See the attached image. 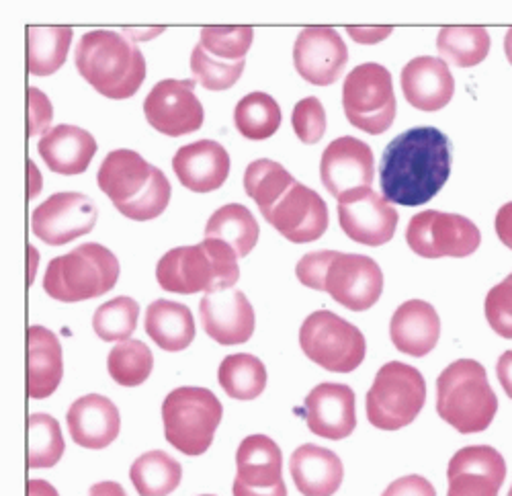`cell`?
Returning <instances> with one entry per match:
<instances>
[{"label":"cell","instance_id":"30","mask_svg":"<svg viewBox=\"0 0 512 496\" xmlns=\"http://www.w3.org/2000/svg\"><path fill=\"white\" fill-rule=\"evenodd\" d=\"M250 488H273L283 482V453L267 435L246 437L236 451V478Z\"/></svg>","mask_w":512,"mask_h":496},{"label":"cell","instance_id":"17","mask_svg":"<svg viewBox=\"0 0 512 496\" xmlns=\"http://www.w3.org/2000/svg\"><path fill=\"white\" fill-rule=\"evenodd\" d=\"M263 218L295 244L314 242L328 230V208L324 199L300 181H295Z\"/></svg>","mask_w":512,"mask_h":496},{"label":"cell","instance_id":"52","mask_svg":"<svg viewBox=\"0 0 512 496\" xmlns=\"http://www.w3.org/2000/svg\"><path fill=\"white\" fill-rule=\"evenodd\" d=\"M504 54L512 66V29L506 33V39H504Z\"/></svg>","mask_w":512,"mask_h":496},{"label":"cell","instance_id":"1","mask_svg":"<svg viewBox=\"0 0 512 496\" xmlns=\"http://www.w3.org/2000/svg\"><path fill=\"white\" fill-rule=\"evenodd\" d=\"M451 140L437 128H414L394 138L381 156V193L390 203L424 205L451 175Z\"/></svg>","mask_w":512,"mask_h":496},{"label":"cell","instance_id":"34","mask_svg":"<svg viewBox=\"0 0 512 496\" xmlns=\"http://www.w3.org/2000/svg\"><path fill=\"white\" fill-rule=\"evenodd\" d=\"M181 478V464L160 449L144 453L130 470V480L140 496H168L179 488Z\"/></svg>","mask_w":512,"mask_h":496},{"label":"cell","instance_id":"18","mask_svg":"<svg viewBox=\"0 0 512 496\" xmlns=\"http://www.w3.org/2000/svg\"><path fill=\"white\" fill-rule=\"evenodd\" d=\"M349 50L332 27H306L295 39L293 64L304 80L316 87H330L343 76Z\"/></svg>","mask_w":512,"mask_h":496},{"label":"cell","instance_id":"22","mask_svg":"<svg viewBox=\"0 0 512 496\" xmlns=\"http://www.w3.org/2000/svg\"><path fill=\"white\" fill-rule=\"evenodd\" d=\"M199 312L205 333L224 347L242 345L254 333V310L240 289L205 294Z\"/></svg>","mask_w":512,"mask_h":496},{"label":"cell","instance_id":"44","mask_svg":"<svg viewBox=\"0 0 512 496\" xmlns=\"http://www.w3.org/2000/svg\"><path fill=\"white\" fill-rule=\"evenodd\" d=\"M54 119V107L44 91L27 89V138L44 134Z\"/></svg>","mask_w":512,"mask_h":496},{"label":"cell","instance_id":"4","mask_svg":"<svg viewBox=\"0 0 512 496\" xmlns=\"http://www.w3.org/2000/svg\"><path fill=\"white\" fill-rule=\"evenodd\" d=\"M156 279L173 294L226 292L240 279L238 257L230 244L205 238L201 244L168 251L156 265Z\"/></svg>","mask_w":512,"mask_h":496},{"label":"cell","instance_id":"35","mask_svg":"<svg viewBox=\"0 0 512 496\" xmlns=\"http://www.w3.org/2000/svg\"><path fill=\"white\" fill-rule=\"evenodd\" d=\"M218 382L230 398L254 400L267 388V367L248 353L228 355L218 369Z\"/></svg>","mask_w":512,"mask_h":496},{"label":"cell","instance_id":"8","mask_svg":"<svg viewBox=\"0 0 512 496\" xmlns=\"http://www.w3.org/2000/svg\"><path fill=\"white\" fill-rule=\"evenodd\" d=\"M426 402V384L420 371L402 361L381 365L367 392V419L381 431H398L414 423Z\"/></svg>","mask_w":512,"mask_h":496},{"label":"cell","instance_id":"48","mask_svg":"<svg viewBox=\"0 0 512 496\" xmlns=\"http://www.w3.org/2000/svg\"><path fill=\"white\" fill-rule=\"evenodd\" d=\"M232 492H234V496H287V486H285V482H281L273 488H250V486L234 480Z\"/></svg>","mask_w":512,"mask_h":496},{"label":"cell","instance_id":"29","mask_svg":"<svg viewBox=\"0 0 512 496\" xmlns=\"http://www.w3.org/2000/svg\"><path fill=\"white\" fill-rule=\"evenodd\" d=\"M37 150L54 173L80 175L95 158L97 140L87 130L62 123L41 136Z\"/></svg>","mask_w":512,"mask_h":496},{"label":"cell","instance_id":"24","mask_svg":"<svg viewBox=\"0 0 512 496\" xmlns=\"http://www.w3.org/2000/svg\"><path fill=\"white\" fill-rule=\"evenodd\" d=\"M173 169L189 191L209 193L220 189L230 175V154L213 140L193 142L179 148L173 158Z\"/></svg>","mask_w":512,"mask_h":496},{"label":"cell","instance_id":"5","mask_svg":"<svg viewBox=\"0 0 512 496\" xmlns=\"http://www.w3.org/2000/svg\"><path fill=\"white\" fill-rule=\"evenodd\" d=\"M437 412L463 435L486 431L498 412V398L484 365L474 359L447 365L437 380Z\"/></svg>","mask_w":512,"mask_h":496},{"label":"cell","instance_id":"12","mask_svg":"<svg viewBox=\"0 0 512 496\" xmlns=\"http://www.w3.org/2000/svg\"><path fill=\"white\" fill-rule=\"evenodd\" d=\"M406 242L418 257L424 259H463L478 251L482 232L469 218L426 210L410 220Z\"/></svg>","mask_w":512,"mask_h":496},{"label":"cell","instance_id":"27","mask_svg":"<svg viewBox=\"0 0 512 496\" xmlns=\"http://www.w3.org/2000/svg\"><path fill=\"white\" fill-rule=\"evenodd\" d=\"M64 376L62 345L52 330L29 326L27 330V394L33 400L50 398Z\"/></svg>","mask_w":512,"mask_h":496},{"label":"cell","instance_id":"25","mask_svg":"<svg viewBox=\"0 0 512 496\" xmlns=\"http://www.w3.org/2000/svg\"><path fill=\"white\" fill-rule=\"evenodd\" d=\"M66 421L72 441L87 449L109 447L121 431L117 406L101 394H87L78 398L70 406Z\"/></svg>","mask_w":512,"mask_h":496},{"label":"cell","instance_id":"45","mask_svg":"<svg viewBox=\"0 0 512 496\" xmlns=\"http://www.w3.org/2000/svg\"><path fill=\"white\" fill-rule=\"evenodd\" d=\"M381 496H437V492L429 480L412 474L394 480Z\"/></svg>","mask_w":512,"mask_h":496},{"label":"cell","instance_id":"15","mask_svg":"<svg viewBox=\"0 0 512 496\" xmlns=\"http://www.w3.org/2000/svg\"><path fill=\"white\" fill-rule=\"evenodd\" d=\"M99 212L91 197L82 193H56L37 205L31 216L33 234L52 246L68 244L89 234Z\"/></svg>","mask_w":512,"mask_h":496},{"label":"cell","instance_id":"11","mask_svg":"<svg viewBox=\"0 0 512 496\" xmlns=\"http://www.w3.org/2000/svg\"><path fill=\"white\" fill-rule=\"evenodd\" d=\"M300 347L308 359L334 374L355 371L367 353L361 330L328 310H318L304 320Z\"/></svg>","mask_w":512,"mask_h":496},{"label":"cell","instance_id":"36","mask_svg":"<svg viewBox=\"0 0 512 496\" xmlns=\"http://www.w3.org/2000/svg\"><path fill=\"white\" fill-rule=\"evenodd\" d=\"M234 126L248 140H267L281 126V107L267 93H250L234 109Z\"/></svg>","mask_w":512,"mask_h":496},{"label":"cell","instance_id":"2","mask_svg":"<svg viewBox=\"0 0 512 496\" xmlns=\"http://www.w3.org/2000/svg\"><path fill=\"white\" fill-rule=\"evenodd\" d=\"M76 68L107 99L134 97L146 78V60L134 41L117 31H89L76 46Z\"/></svg>","mask_w":512,"mask_h":496},{"label":"cell","instance_id":"9","mask_svg":"<svg viewBox=\"0 0 512 496\" xmlns=\"http://www.w3.org/2000/svg\"><path fill=\"white\" fill-rule=\"evenodd\" d=\"M254 31L246 25L205 27L191 54L195 80L207 91H226L240 80Z\"/></svg>","mask_w":512,"mask_h":496},{"label":"cell","instance_id":"43","mask_svg":"<svg viewBox=\"0 0 512 496\" xmlns=\"http://www.w3.org/2000/svg\"><path fill=\"white\" fill-rule=\"evenodd\" d=\"M484 310L494 333L512 339V273L490 289Z\"/></svg>","mask_w":512,"mask_h":496},{"label":"cell","instance_id":"37","mask_svg":"<svg viewBox=\"0 0 512 496\" xmlns=\"http://www.w3.org/2000/svg\"><path fill=\"white\" fill-rule=\"evenodd\" d=\"M437 50L443 60L459 68H474L490 52V35L484 27H443L437 37Z\"/></svg>","mask_w":512,"mask_h":496},{"label":"cell","instance_id":"21","mask_svg":"<svg viewBox=\"0 0 512 496\" xmlns=\"http://www.w3.org/2000/svg\"><path fill=\"white\" fill-rule=\"evenodd\" d=\"M308 429L324 439H347L357 427L355 392L347 384L324 382L316 386L304 404Z\"/></svg>","mask_w":512,"mask_h":496},{"label":"cell","instance_id":"19","mask_svg":"<svg viewBox=\"0 0 512 496\" xmlns=\"http://www.w3.org/2000/svg\"><path fill=\"white\" fill-rule=\"evenodd\" d=\"M338 222L351 240L381 246L394 238L400 216L386 197L369 187L338 201Z\"/></svg>","mask_w":512,"mask_h":496},{"label":"cell","instance_id":"47","mask_svg":"<svg viewBox=\"0 0 512 496\" xmlns=\"http://www.w3.org/2000/svg\"><path fill=\"white\" fill-rule=\"evenodd\" d=\"M392 33V27H349V35L357 44H379Z\"/></svg>","mask_w":512,"mask_h":496},{"label":"cell","instance_id":"20","mask_svg":"<svg viewBox=\"0 0 512 496\" xmlns=\"http://www.w3.org/2000/svg\"><path fill=\"white\" fill-rule=\"evenodd\" d=\"M447 480V496H498L506 480V462L490 445H469L451 458Z\"/></svg>","mask_w":512,"mask_h":496},{"label":"cell","instance_id":"53","mask_svg":"<svg viewBox=\"0 0 512 496\" xmlns=\"http://www.w3.org/2000/svg\"><path fill=\"white\" fill-rule=\"evenodd\" d=\"M508 496H512V486H510V490H508Z\"/></svg>","mask_w":512,"mask_h":496},{"label":"cell","instance_id":"7","mask_svg":"<svg viewBox=\"0 0 512 496\" xmlns=\"http://www.w3.org/2000/svg\"><path fill=\"white\" fill-rule=\"evenodd\" d=\"M222 415L224 406L211 390L195 386L177 388L162 402L164 437L185 456H201L209 449Z\"/></svg>","mask_w":512,"mask_h":496},{"label":"cell","instance_id":"31","mask_svg":"<svg viewBox=\"0 0 512 496\" xmlns=\"http://www.w3.org/2000/svg\"><path fill=\"white\" fill-rule=\"evenodd\" d=\"M146 333L164 351H185L195 339V320L187 306L156 300L146 310Z\"/></svg>","mask_w":512,"mask_h":496},{"label":"cell","instance_id":"38","mask_svg":"<svg viewBox=\"0 0 512 496\" xmlns=\"http://www.w3.org/2000/svg\"><path fill=\"white\" fill-rule=\"evenodd\" d=\"M293 183L295 179L283 169V164L269 158L250 162L244 173L246 195L256 201L261 214L269 212Z\"/></svg>","mask_w":512,"mask_h":496},{"label":"cell","instance_id":"3","mask_svg":"<svg viewBox=\"0 0 512 496\" xmlns=\"http://www.w3.org/2000/svg\"><path fill=\"white\" fill-rule=\"evenodd\" d=\"M97 183L119 214L136 222L158 218L173 195L164 173L134 150L109 152L99 167Z\"/></svg>","mask_w":512,"mask_h":496},{"label":"cell","instance_id":"28","mask_svg":"<svg viewBox=\"0 0 512 496\" xmlns=\"http://www.w3.org/2000/svg\"><path fill=\"white\" fill-rule=\"evenodd\" d=\"M291 478L304 496H332L343 484L345 468L334 451L306 443L289 460Z\"/></svg>","mask_w":512,"mask_h":496},{"label":"cell","instance_id":"40","mask_svg":"<svg viewBox=\"0 0 512 496\" xmlns=\"http://www.w3.org/2000/svg\"><path fill=\"white\" fill-rule=\"evenodd\" d=\"M154 367L152 351L142 341H123L117 343L107 359L109 376L119 384L134 388L144 384Z\"/></svg>","mask_w":512,"mask_h":496},{"label":"cell","instance_id":"33","mask_svg":"<svg viewBox=\"0 0 512 496\" xmlns=\"http://www.w3.org/2000/svg\"><path fill=\"white\" fill-rule=\"evenodd\" d=\"M70 27H27V70L33 76L58 72L70 52Z\"/></svg>","mask_w":512,"mask_h":496},{"label":"cell","instance_id":"42","mask_svg":"<svg viewBox=\"0 0 512 496\" xmlns=\"http://www.w3.org/2000/svg\"><path fill=\"white\" fill-rule=\"evenodd\" d=\"M293 130L300 142L312 146L318 144L326 134V111L320 99L308 97L293 107L291 115Z\"/></svg>","mask_w":512,"mask_h":496},{"label":"cell","instance_id":"16","mask_svg":"<svg viewBox=\"0 0 512 496\" xmlns=\"http://www.w3.org/2000/svg\"><path fill=\"white\" fill-rule=\"evenodd\" d=\"M320 177L328 193L338 201L369 189L375 177L371 148L353 136L330 142L320 160Z\"/></svg>","mask_w":512,"mask_h":496},{"label":"cell","instance_id":"39","mask_svg":"<svg viewBox=\"0 0 512 496\" xmlns=\"http://www.w3.org/2000/svg\"><path fill=\"white\" fill-rule=\"evenodd\" d=\"M64 456V437L60 423L44 415V412H35L27 419V466L35 468H52Z\"/></svg>","mask_w":512,"mask_h":496},{"label":"cell","instance_id":"23","mask_svg":"<svg viewBox=\"0 0 512 496\" xmlns=\"http://www.w3.org/2000/svg\"><path fill=\"white\" fill-rule=\"evenodd\" d=\"M406 101L420 111L447 107L455 93L453 74L443 58L418 56L410 60L400 76Z\"/></svg>","mask_w":512,"mask_h":496},{"label":"cell","instance_id":"10","mask_svg":"<svg viewBox=\"0 0 512 496\" xmlns=\"http://www.w3.org/2000/svg\"><path fill=\"white\" fill-rule=\"evenodd\" d=\"M343 107L351 126L379 136L394 126L396 95L386 66L369 62L349 72L343 87Z\"/></svg>","mask_w":512,"mask_h":496},{"label":"cell","instance_id":"26","mask_svg":"<svg viewBox=\"0 0 512 496\" xmlns=\"http://www.w3.org/2000/svg\"><path fill=\"white\" fill-rule=\"evenodd\" d=\"M390 337L398 351L424 357L439 343L441 318L429 302L408 300L392 316Z\"/></svg>","mask_w":512,"mask_h":496},{"label":"cell","instance_id":"13","mask_svg":"<svg viewBox=\"0 0 512 496\" xmlns=\"http://www.w3.org/2000/svg\"><path fill=\"white\" fill-rule=\"evenodd\" d=\"M322 292L353 312L369 310L383 292L381 267L365 255L332 251L322 275Z\"/></svg>","mask_w":512,"mask_h":496},{"label":"cell","instance_id":"50","mask_svg":"<svg viewBox=\"0 0 512 496\" xmlns=\"http://www.w3.org/2000/svg\"><path fill=\"white\" fill-rule=\"evenodd\" d=\"M27 496H60L58 490L46 480H27Z\"/></svg>","mask_w":512,"mask_h":496},{"label":"cell","instance_id":"41","mask_svg":"<svg viewBox=\"0 0 512 496\" xmlns=\"http://www.w3.org/2000/svg\"><path fill=\"white\" fill-rule=\"evenodd\" d=\"M138 316V302L127 296H119L97 308L93 316V328L99 339L107 343H123L130 341V337L136 333Z\"/></svg>","mask_w":512,"mask_h":496},{"label":"cell","instance_id":"14","mask_svg":"<svg viewBox=\"0 0 512 496\" xmlns=\"http://www.w3.org/2000/svg\"><path fill=\"white\" fill-rule=\"evenodd\" d=\"M144 113L156 132L170 138L193 134L205 121L203 105L195 95V80H160L144 101Z\"/></svg>","mask_w":512,"mask_h":496},{"label":"cell","instance_id":"6","mask_svg":"<svg viewBox=\"0 0 512 496\" xmlns=\"http://www.w3.org/2000/svg\"><path fill=\"white\" fill-rule=\"evenodd\" d=\"M119 279V261L107 246L89 242L52 259L44 277L46 294L58 302H82L111 292Z\"/></svg>","mask_w":512,"mask_h":496},{"label":"cell","instance_id":"49","mask_svg":"<svg viewBox=\"0 0 512 496\" xmlns=\"http://www.w3.org/2000/svg\"><path fill=\"white\" fill-rule=\"evenodd\" d=\"M496 374L506 396L512 400V351H506L500 355L496 363Z\"/></svg>","mask_w":512,"mask_h":496},{"label":"cell","instance_id":"46","mask_svg":"<svg viewBox=\"0 0 512 496\" xmlns=\"http://www.w3.org/2000/svg\"><path fill=\"white\" fill-rule=\"evenodd\" d=\"M494 228H496V234H498L500 242L512 251V201L504 203L502 208L498 210L496 220H494Z\"/></svg>","mask_w":512,"mask_h":496},{"label":"cell","instance_id":"54","mask_svg":"<svg viewBox=\"0 0 512 496\" xmlns=\"http://www.w3.org/2000/svg\"><path fill=\"white\" fill-rule=\"evenodd\" d=\"M201 496H213V494H201Z\"/></svg>","mask_w":512,"mask_h":496},{"label":"cell","instance_id":"51","mask_svg":"<svg viewBox=\"0 0 512 496\" xmlns=\"http://www.w3.org/2000/svg\"><path fill=\"white\" fill-rule=\"evenodd\" d=\"M89 496H127L123 486L117 482H99L93 484L89 490Z\"/></svg>","mask_w":512,"mask_h":496},{"label":"cell","instance_id":"32","mask_svg":"<svg viewBox=\"0 0 512 496\" xmlns=\"http://www.w3.org/2000/svg\"><path fill=\"white\" fill-rule=\"evenodd\" d=\"M259 234V222L240 203H228L218 212H213L205 226V238H216L230 244L238 259L250 255L256 242H259Z\"/></svg>","mask_w":512,"mask_h":496}]
</instances>
